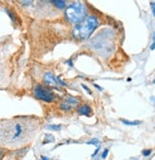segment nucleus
Instances as JSON below:
<instances>
[{
  "label": "nucleus",
  "mask_w": 155,
  "mask_h": 160,
  "mask_svg": "<svg viewBox=\"0 0 155 160\" xmlns=\"http://www.w3.org/2000/svg\"><path fill=\"white\" fill-rule=\"evenodd\" d=\"M78 113L80 115L89 117V116H91V114H92V109L90 106H87V104H83V106H81L78 108Z\"/></svg>",
  "instance_id": "0eeeda50"
},
{
  "label": "nucleus",
  "mask_w": 155,
  "mask_h": 160,
  "mask_svg": "<svg viewBox=\"0 0 155 160\" xmlns=\"http://www.w3.org/2000/svg\"><path fill=\"white\" fill-rule=\"evenodd\" d=\"M35 96L41 101L47 102V103H51L55 100V94L50 88L45 87L43 85H36L34 89Z\"/></svg>",
  "instance_id": "20e7f679"
},
{
  "label": "nucleus",
  "mask_w": 155,
  "mask_h": 160,
  "mask_svg": "<svg viewBox=\"0 0 155 160\" xmlns=\"http://www.w3.org/2000/svg\"><path fill=\"white\" fill-rule=\"evenodd\" d=\"M47 129H51V131H59V129H61V125H50V126H47Z\"/></svg>",
  "instance_id": "9d476101"
},
{
  "label": "nucleus",
  "mask_w": 155,
  "mask_h": 160,
  "mask_svg": "<svg viewBox=\"0 0 155 160\" xmlns=\"http://www.w3.org/2000/svg\"><path fill=\"white\" fill-rule=\"evenodd\" d=\"M87 11L85 6L80 2H74L70 4L65 11V16L67 20L72 24H78L86 18Z\"/></svg>",
  "instance_id": "7ed1b4c3"
},
{
  "label": "nucleus",
  "mask_w": 155,
  "mask_h": 160,
  "mask_svg": "<svg viewBox=\"0 0 155 160\" xmlns=\"http://www.w3.org/2000/svg\"><path fill=\"white\" fill-rule=\"evenodd\" d=\"M2 153H3V150H2V149L0 148V156L2 155Z\"/></svg>",
  "instance_id": "4be33fe9"
},
{
  "label": "nucleus",
  "mask_w": 155,
  "mask_h": 160,
  "mask_svg": "<svg viewBox=\"0 0 155 160\" xmlns=\"http://www.w3.org/2000/svg\"><path fill=\"white\" fill-rule=\"evenodd\" d=\"M33 1H21L20 3L22 4V5H25V6H27V5H30L32 3Z\"/></svg>",
  "instance_id": "f3484780"
},
{
  "label": "nucleus",
  "mask_w": 155,
  "mask_h": 160,
  "mask_svg": "<svg viewBox=\"0 0 155 160\" xmlns=\"http://www.w3.org/2000/svg\"><path fill=\"white\" fill-rule=\"evenodd\" d=\"M43 79H44V82H46V84L49 85H58L59 84L58 79L56 78L55 75H54L52 72H46L44 74Z\"/></svg>",
  "instance_id": "423d86ee"
},
{
  "label": "nucleus",
  "mask_w": 155,
  "mask_h": 160,
  "mask_svg": "<svg viewBox=\"0 0 155 160\" xmlns=\"http://www.w3.org/2000/svg\"><path fill=\"white\" fill-rule=\"evenodd\" d=\"M99 25V20L96 16L89 15L82 22L77 24L72 31V34L75 38L78 40L87 39Z\"/></svg>",
  "instance_id": "f03ea898"
},
{
  "label": "nucleus",
  "mask_w": 155,
  "mask_h": 160,
  "mask_svg": "<svg viewBox=\"0 0 155 160\" xmlns=\"http://www.w3.org/2000/svg\"><path fill=\"white\" fill-rule=\"evenodd\" d=\"M107 154H108V150H107V149H105L104 151H103L102 154V157L103 159L106 158V157H107Z\"/></svg>",
  "instance_id": "2eb2a0df"
},
{
  "label": "nucleus",
  "mask_w": 155,
  "mask_h": 160,
  "mask_svg": "<svg viewBox=\"0 0 155 160\" xmlns=\"http://www.w3.org/2000/svg\"><path fill=\"white\" fill-rule=\"evenodd\" d=\"M51 3L61 10L64 9L65 6H66V1H63V0H52Z\"/></svg>",
  "instance_id": "6e6552de"
},
{
  "label": "nucleus",
  "mask_w": 155,
  "mask_h": 160,
  "mask_svg": "<svg viewBox=\"0 0 155 160\" xmlns=\"http://www.w3.org/2000/svg\"><path fill=\"white\" fill-rule=\"evenodd\" d=\"M41 160H50V159L47 158L46 156H41Z\"/></svg>",
  "instance_id": "412c9836"
},
{
  "label": "nucleus",
  "mask_w": 155,
  "mask_h": 160,
  "mask_svg": "<svg viewBox=\"0 0 155 160\" xmlns=\"http://www.w3.org/2000/svg\"><path fill=\"white\" fill-rule=\"evenodd\" d=\"M7 13H8V15H10V17H11V19H12V20L15 22V19H16V17H15V13H13L12 11L11 10H7Z\"/></svg>",
  "instance_id": "9b49d317"
},
{
  "label": "nucleus",
  "mask_w": 155,
  "mask_h": 160,
  "mask_svg": "<svg viewBox=\"0 0 155 160\" xmlns=\"http://www.w3.org/2000/svg\"><path fill=\"white\" fill-rule=\"evenodd\" d=\"M99 151H100V147H98L97 150L95 151V153H94L93 154H92V157H95V156H96V154H97L98 153H99Z\"/></svg>",
  "instance_id": "a211bd4d"
},
{
  "label": "nucleus",
  "mask_w": 155,
  "mask_h": 160,
  "mask_svg": "<svg viewBox=\"0 0 155 160\" xmlns=\"http://www.w3.org/2000/svg\"><path fill=\"white\" fill-rule=\"evenodd\" d=\"M154 46H155V43H154V41L152 42L151 44V46H150V50H154Z\"/></svg>",
  "instance_id": "aec40b11"
},
{
  "label": "nucleus",
  "mask_w": 155,
  "mask_h": 160,
  "mask_svg": "<svg viewBox=\"0 0 155 160\" xmlns=\"http://www.w3.org/2000/svg\"><path fill=\"white\" fill-rule=\"evenodd\" d=\"M121 122L126 126H139L143 123L142 121H129L124 119H121Z\"/></svg>",
  "instance_id": "1a4fd4ad"
},
{
  "label": "nucleus",
  "mask_w": 155,
  "mask_h": 160,
  "mask_svg": "<svg viewBox=\"0 0 155 160\" xmlns=\"http://www.w3.org/2000/svg\"><path fill=\"white\" fill-rule=\"evenodd\" d=\"M81 87H82V88H83V89H84V90H85V91H86V92H87V93H88V94H90V95L92 94L91 90H90V89H89V88H88L87 86H86V85H85V84H81Z\"/></svg>",
  "instance_id": "ddd939ff"
},
{
  "label": "nucleus",
  "mask_w": 155,
  "mask_h": 160,
  "mask_svg": "<svg viewBox=\"0 0 155 160\" xmlns=\"http://www.w3.org/2000/svg\"><path fill=\"white\" fill-rule=\"evenodd\" d=\"M94 86H95V87H96V88H98V89H99L100 91H102V90H103V89H102V87H100V85H98V84H94Z\"/></svg>",
  "instance_id": "6ab92c4d"
},
{
  "label": "nucleus",
  "mask_w": 155,
  "mask_h": 160,
  "mask_svg": "<svg viewBox=\"0 0 155 160\" xmlns=\"http://www.w3.org/2000/svg\"><path fill=\"white\" fill-rule=\"evenodd\" d=\"M150 5H151V12H152V15H154V13H155V9H154V2H150Z\"/></svg>",
  "instance_id": "dca6fc26"
},
{
  "label": "nucleus",
  "mask_w": 155,
  "mask_h": 160,
  "mask_svg": "<svg viewBox=\"0 0 155 160\" xmlns=\"http://www.w3.org/2000/svg\"><path fill=\"white\" fill-rule=\"evenodd\" d=\"M28 124L25 121L13 120L7 122L0 129V139L1 142L13 143L23 140L28 132Z\"/></svg>",
  "instance_id": "f257e3e1"
},
{
  "label": "nucleus",
  "mask_w": 155,
  "mask_h": 160,
  "mask_svg": "<svg viewBox=\"0 0 155 160\" xmlns=\"http://www.w3.org/2000/svg\"><path fill=\"white\" fill-rule=\"evenodd\" d=\"M150 153H151V150H145V151H143V154L145 156L150 155Z\"/></svg>",
  "instance_id": "4468645a"
},
{
  "label": "nucleus",
  "mask_w": 155,
  "mask_h": 160,
  "mask_svg": "<svg viewBox=\"0 0 155 160\" xmlns=\"http://www.w3.org/2000/svg\"><path fill=\"white\" fill-rule=\"evenodd\" d=\"M78 103V101L77 99H75L73 97H68L66 99V101L63 102V103L61 104V108L62 110H64V111H67V110L71 109L73 106H77Z\"/></svg>",
  "instance_id": "39448f33"
},
{
  "label": "nucleus",
  "mask_w": 155,
  "mask_h": 160,
  "mask_svg": "<svg viewBox=\"0 0 155 160\" xmlns=\"http://www.w3.org/2000/svg\"><path fill=\"white\" fill-rule=\"evenodd\" d=\"M87 144H89V145H95L97 147V145L100 146V141L98 139H93V140H91V141L87 142Z\"/></svg>",
  "instance_id": "f8f14e48"
}]
</instances>
